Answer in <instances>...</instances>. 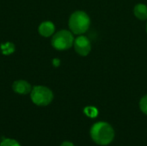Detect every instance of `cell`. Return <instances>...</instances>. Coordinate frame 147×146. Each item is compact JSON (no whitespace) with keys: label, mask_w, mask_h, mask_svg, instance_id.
I'll return each instance as SVG.
<instances>
[{"label":"cell","mask_w":147,"mask_h":146,"mask_svg":"<svg viewBox=\"0 0 147 146\" xmlns=\"http://www.w3.org/2000/svg\"><path fill=\"white\" fill-rule=\"evenodd\" d=\"M60 146H74V145L72 143H71V142L65 141V142H64Z\"/></svg>","instance_id":"5bb4252c"},{"label":"cell","mask_w":147,"mask_h":146,"mask_svg":"<svg viewBox=\"0 0 147 146\" xmlns=\"http://www.w3.org/2000/svg\"><path fill=\"white\" fill-rule=\"evenodd\" d=\"M1 50L4 55H9V54H11L12 52H14L15 46L11 42H6V43H3L1 45Z\"/></svg>","instance_id":"9c48e42d"},{"label":"cell","mask_w":147,"mask_h":146,"mask_svg":"<svg viewBox=\"0 0 147 146\" xmlns=\"http://www.w3.org/2000/svg\"><path fill=\"white\" fill-rule=\"evenodd\" d=\"M84 113L87 116L94 118L97 115V109L94 107H87L84 108Z\"/></svg>","instance_id":"30bf717a"},{"label":"cell","mask_w":147,"mask_h":146,"mask_svg":"<svg viewBox=\"0 0 147 146\" xmlns=\"http://www.w3.org/2000/svg\"><path fill=\"white\" fill-rule=\"evenodd\" d=\"M134 14L140 20H147V6L143 3L137 4L134 9Z\"/></svg>","instance_id":"ba28073f"},{"label":"cell","mask_w":147,"mask_h":146,"mask_svg":"<svg viewBox=\"0 0 147 146\" xmlns=\"http://www.w3.org/2000/svg\"><path fill=\"white\" fill-rule=\"evenodd\" d=\"M68 24L73 34H83L90 26V18L84 11L78 10L71 15Z\"/></svg>","instance_id":"7a4b0ae2"},{"label":"cell","mask_w":147,"mask_h":146,"mask_svg":"<svg viewBox=\"0 0 147 146\" xmlns=\"http://www.w3.org/2000/svg\"><path fill=\"white\" fill-rule=\"evenodd\" d=\"M55 31L54 24L50 21H45L39 25L38 32L43 37H50Z\"/></svg>","instance_id":"52a82bcc"},{"label":"cell","mask_w":147,"mask_h":146,"mask_svg":"<svg viewBox=\"0 0 147 146\" xmlns=\"http://www.w3.org/2000/svg\"><path fill=\"white\" fill-rule=\"evenodd\" d=\"M74 43V37L71 32L68 30H60L52 38V46L59 51H64L71 48Z\"/></svg>","instance_id":"277c9868"},{"label":"cell","mask_w":147,"mask_h":146,"mask_svg":"<svg viewBox=\"0 0 147 146\" xmlns=\"http://www.w3.org/2000/svg\"><path fill=\"white\" fill-rule=\"evenodd\" d=\"M90 137L96 144L108 145L115 138V131L109 123L97 122L91 126Z\"/></svg>","instance_id":"6da1fadb"},{"label":"cell","mask_w":147,"mask_h":146,"mask_svg":"<svg viewBox=\"0 0 147 146\" xmlns=\"http://www.w3.org/2000/svg\"><path fill=\"white\" fill-rule=\"evenodd\" d=\"M0 146H21L20 144L11 139H3L1 143H0Z\"/></svg>","instance_id":"8fae6325"},{"label":"cell","mask_w":147,"mask_h":146,"mask_svg":"<svg viewBox=\"0 0 147 146\" xmlns=\"http://www.w3.org/2000/svg\"><path fill=\"white\" fill-rule=\"evenodd\" d=\"M140 110L145 114H147V95L145 96L144 97H142V99L140 102Z\"/></svg>","instance_id":"7c38bea8"},{"label":"cell","mask_w":147,"mask_h":146,"mask_svg":"<svg viewBox=\"0 0 147 146\" xmlns=\"http://www.w3.org/2000/svg\"><path fill=\"white\" fill-rule=\"evenodd\" d=\"M146 31H147V25H146Z\"/></svg>","instance_id":"9a60e30c"},{"label":"cell","mask_w":147,"mask_h":146,"mask_svg":"<svg viewBox=\"0 0 147 146\" xmlns=\"http://www.w3.org/2000/svg\"><path fill=\"white\" fill-rule=\"evenodd\" d=\"M59 63H60V60L58 59H54L53 60V64L54 66H59Z\"/></svg>","instance_id":"4fadbf2b"},{"label":"cell","mask_w":147,"mask_h":146,"mask_svg":"<svg viewBox=\"0 0 147 146\" xmlns=\"http://www.w3.org/2000/svg\"><path fill=\"white\" fill-rule=\"evenodd\" d=\"M73 46L77 53L83 57L87 56L91 51L90 41L86 36L84 35H79L78 37H77L74 40Z\"/></svg>","instance_id":"5b68a950"},{"label":"cell","mask_w":147,"mask_h":146,"mask_svg":"<svg viewBox=\"0 0 147 146\" xmlns=\"http://www.w3.org/2000/svg\"><path fill=\"white\" fill-rule=\"evenodd\" d=\"M30 97L33 103L37 106L44 107L49 105L52 102L53 99V94L49 88L37 85L32 89L30 92Z\"/></svg>","instance_id":"3957f363"},{"label":"cell","mask_w":147,"mask_h":146,"mask_svg":"<svg viewBox=\"0 0 147 146\" xmlns=\"http://www.w3.org/2000/svg\"><path fill=\"white\" fill-rule=\"evenodd\" d=\"M12 89L14 92L19 95H27L31 92L32 87L30 83L24 80H17L15 81L12 84Z\"/></svg>","instance_id":"8992f818"}]
</instances>
